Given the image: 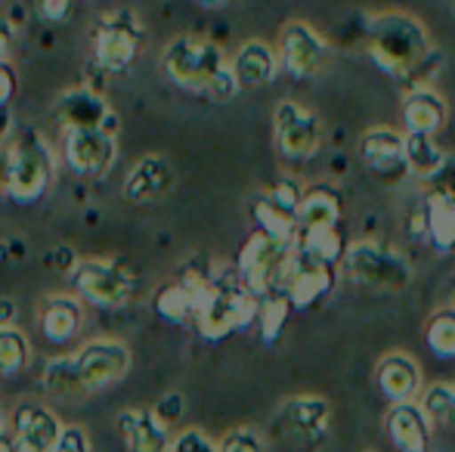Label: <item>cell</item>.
<instances>
[{
  "label": "cell",
  "instance_id": "1",
  "mask_svg": "<svg viewBox=\"0 0 455 452\" xmlns=\"http://www.w3.org/2000/svg\"><path fill=\"white\" fill-rule=\"evenodd\" d=\"M254 320H258V295L245 289L239 273H204L192 313L198 338L217 344L233 332L251 329Z\"/></svg>",
  "mask_w": 455,
  "mask_h": 452
},
{
  "label": "cell",
  "instance_id": "2",
  "mask_svg": "<svg viewBox=\"0 0 455 452\" xmlns=\"http://www.w3.org/2000/svg\"><path fill=\"white\" fill-rule=\"evenodd\" d=\"M369 56L381 72L400 81H421L434 56L425 25L409 12H381L369 22Z\"/></svg>",
  "mask_w": 455,
  "mask_h": 452
},
{
  "label": "cell",
  "instance_id": "3",
  "mask_svg": "<svg viewBox=\"0 0 455 452\" xmlns=\"http://www.w3.org/2000/svg\"><path fill=\"white\" fill-rule=\"evenodd\" d=\"M341 264L354 282H360L371 291H384V295L406 291L409 282H412V266L400 254H394L384 245H375V242L347 245V254H344Z\"/></svg>",
  "mask_w": 455,
  "mask_h": 452
},
{
  "label": "cell",
  "instance_id": "4",
  "mask_svg": "<svg viewBox=\"0 0 455 452\" xmlns=\"http://www.w3.org/2000/svg\"><path fill=\"white\" fill-rule=\"evenodd\" d=\"M68 285L75 297L102 310L124 307L137 295V279L112 260H75V266L68 270Z\"/></svg>",
  "mask_w": 455,
  "mask_h": 452
},
{
  "label": "cell",
  "instance_id": "5",
  "mask_svg": "<svg viewBox=\"0 0 455 452\" xmlns=\"http://www.w3.org/2000/svg\"><path fill=\"white\" fill-rule=\"evenodd\" d=\"M12 149V174H10V199L19 205H35L47 195L53 183L56 158L50 143L41 133H22Z\"/></svg>",
  "mask_w": 455,
  "mask_h": 452
},
{
  "label": "cell",
  "instance_id": "6",
  "mask_svg": "<svg viewBox=\"0 0 455 452\" xmlns=\"http://www.w3.org/2000/svg\"><path fill=\"white\" fill-rule=\"evenodd\" d=\"M227 66L220 47L208 41H198V37H177L164 47L162 68L164 78L171 81L180 91L204 93L208 84L214 81V75Z\"/></svg>",
  "mask_w": 455,
  "mask_h": 452
},
{
  "label": "cell",
  "instance_id": "7",
  "mask_svg": "<svg viewBox=\"0 0 455 452\" xmlns=\"http://www.w3.org/2000/svg\"><path fill=\"white\" fill-rule=\"evenodd\" d=\"M72 366L81 393H100L127 378L133 366V353L118 338H96L81 344V350L72 356Z\"/></svg>",
  "mask_w": 455,
  "mask_h": 452
},
{
  "label": "cell",
  "instance_id": "8",
  "mask_svg": "<svg viewBox=\"0 0 455 452\" xmlns=\"http://www.w3.org/2000/svg\"><path fill=\"white\" fill-rule=\"evenodd\" d=\"M335 282H338L335 264H325V260L313 258L310 251H304L298 245L288 251L279 289L288 295L294 310H310L316 304H323L335 291Z\"/></svg>",
  "mask_w": 455,
  "mask_h": 452
},
{
  "label": "cell",
  "instance_id": "9",
  "mask_svg": "<svg viewBox=\"0 0 455 452\" xmlns=\"http://www.w3.org/2000/svg\"><path fill=\"white\" fill-rule=\"evenodd\" d=\"M140 50H143V28H140L137 16L127 10L108 12L96 22L93 31V56L106 72L121 75L137 62Z\"/></svg>",
  "mask_w": 455,
  "mask_h": 452
},
{
  "label": "cell",
  "instance_id": "10",
  "mask_svg": "<svg viewBox=\"0 0 455 452\" xmlns=\"http://www.w3.org/2000/svg\"><path fill=\"white\" fill-rule=\"evenodd\" d=\"M291 248L294 245L273 239V235L260 233V229H254V233L248 235L239 251L235 273H239V279L245 282V289L251 291V295L260 297V295H267V291L279 289L282 266H285Z\"/></svg>",
  "mask_w": 455,
  "mask_h": 452
},
{
  "label": "cell",
  "instance_id": "11",
  "mask_svg": "<svg viewBox=\"0 0 455 452\" xmlns=\"http://www.w3.org/2000/svg\"><path fill=\"white\" fill-rule=\"evenodd\" d=\"M329 44L313 25L288 22L279 35V62L291 78H313L329 62Z\"/></svg>",
  "mask_w": 455,
  "mask_h": 452
},
{
  "label": "cell",
  "instance_id": "12",
  "mask_svg": "<svg viewBox=\"0 0 455 452\" xmlns=\"http://www.w3.org/2000/svg\"><path fill=\"white\" fill-rule=\"evenodd\" d=\"M273 127H275V149L285 158H310L319 149L323 139V127L319 118L310 109H304L294 99H282L273 112Z\"/></svg>",
  "mask_w": 455,
  "mask_h": 452
},
{
  "label": "cell",
  "instance_id": "13",
  "mask_svg": "<svg viewBox=\"0 0 455 452\" xmlns=\"http://www.w3.org/2000/svg\"><path fill=\"white\" fill-rule=\"evenodd\" d=\"M62 155H66L68 168L78 177L96 180L115 164L118 146L108 127H87V131H66L62 139Z\"/></svg>",
  "mask_w": 455,
  "mask_h": 452
},
{
  "label": "cell",
  "instance_id": "14",
  "mask_svg": "<svg viewBox=\"0 0 455 452\" xmlns=\"http://www.w3.org/2000/svg\"><path fill=\"white\" fill-rule=\"evenodd\" d=\"M384 434L396 452H431L434 422L415 400L390 403L387 416H384Z\"/></svg>",
  "mask_w": 455,
  "mask_h": 452
},
{
  "label": "cell",
  "instance_id": "15",
  "mask_svg": "<svg viewBox=\"0 0 455 452\" xmlns=\"http://www.w3.org/2000/svg\"><path fill=\"white\" fill-rule=\"evenodd\" d=\"M360 155L365 168L381 183H396L409 174L406 155H403V133L394 127H369L360 137Z\"/></svg>",
  "mask_w": 455,
  "mask_h": 452
},
{
  "label": "cell",
  "instance_id": "16",
  "mask_svg": "<svg viewBox=\"0 0 455 452\" xmlns=\"http://www.w3.org/2000/svg\"><path fill=\"white\" fill-rule=\"evenodd\" d=\"M6 428H10L19 440L28 443L35 452H50L56 447V440H60V434H62L66 424H62L60 418H56V412L47 409L44 403H31V400H25V403H19L16 409L10 412Z\"/></svg>",
  "mask_w": 455,
  "mask_h": 452
},
{
  "label": "cell",
  "instance_id": "17",
  "mask_svg": "<svg viewBox=\"0 0 455 452\" xmlns=\"http://www.w3.org/2000/svg\"><path fill=\"white\" fill-rule=\"evenodd\" d=\"M81 326H84V307H81L78 297L50 295L37 307V332H41V338L47 344H53V347L78 338Z\"/></svg>",
  "mask_w": 455,
  "mask_h": 452
},
{
  "label": "cell",
  "instance_id": "18",
  "mask_svg": "<svg viewBox=\"0 0 455 452\" xmlns=\"http://www.w3.org/2000/svg\"><path fill=\"white\" fill-rule=\"evenodd\" d=\"M375 385L390 403H406L421 393V369L409 353H387L378 360Z\"/></svg>",
  "mask_w": 455,
  "mask_h": 452
},
{
  "label": "cell",
  "instance_id": "19",
  "mask_svg": "<svg viewBox=\"0 0 455 452\" xmlns=\"http://www.w3.org/2000/svg\"><path fill=\"white\" fill-rule=\"evenodd\" d=\"M118 431L124 437L127 452H168V424L152 409H124L118 416Z\"/></svg>",
  "mask_w": 455,
  "mask_h": 452
},
{
  "label": "cell",
  "instance_id": "20",
  "mask_svg": "<svg viewBox=\"0 0 455 452\" xmlns=\"http://www.w3.org/2000/svg\"><path fill=\"white\" fill-rule=\"evenodd\" d=\"M174 186V168L164 155H146L133 164V170L124 180V195L137 205H149V202L162 199L168 189Z\"/></svg>",
  "mask_w": 455,
  "mask_h": 452
},
{
  "label": "cell",
  "instance_id": "21",
  "mask_svg": "<svg viewBox=\"0 0 455 452\" xmlns=\"http://www.w3.org/2000/svg\"><path fill=\"white\" fill-rule=\"evenodd\" d=\"M53 115L62 124V131H87V127H106L108 106L87 87H75L56 99Z\"/></svg>",
  "mask_w": 455,
  "mask_h": 452
},
{
  "label": "cell",
  "instance_id": "22",
  "mask_svg": "<svg viewBox=\"0 0 455 452\" xmlns=\"http://www.w3.org/2000/svg\"><path fill=\"white\" fill-rule=\"evenodd\" d=\"M204 273L186 270L180 279L164 282L162 289H158L156 313L162 316L164 322H171V326H186V322H192V313H196V297H198V282H202Z\"/></svg>",
  "mask_w": 455,
  "mask_h": 452
},
{
  "label": "cell",
  "instance_id": "23",
  "mask_svg": "<svg viewBox=\"0 0 455 452\" xmlns=\"http://www.w3.org/2000/svg\"><path fill=\"white\" fill-rule=\"evenodd\" d=\"M415 233L425 242H431L437 251H455V199H440V195H425Z\"/></svg>",
  "mask_w": 455,
  "mask_h": 452
},
{
  "label": "cell",
  "instance_id": "24",
  "mask_svg": "<svg viewBox=\"0 0 455 452\" xmlns=\"http://www.w3.org/2000/svg\"><path fill=\"white\" fill-rule=\"evenodd\" d=\"M282 418H285L288 428L304 437V440H323L331 424V406H329V400L316 397V393H307V397L288 400V403L282 406Z\"/></svg>",
  "mask_w": 455,
  "mask_h": 452
},
{
  "label": "cell",
  "instance_id": "25",
  "mask_svg": "<svg viewBox=\"0 0 455 452\" xmlns=\"http://www.w3.org/2000/svg\"><path fill=\"white\" fill-rule=\"evenodd\" d=\"M446 99L440 97L431 87H412L403 103V124H406V133H437L440 127L446 124Z\"/></svg>",
  "mask_w": 455,
  "mask_h": 452
},
{
  "label": "cell",
  "instance_id": "26",
  "mask_svg": "<svg viewBox=\"0 0 455 452\" xmlns=\"http://www.w3.org/2000/svg\"><path fill=\"white\" fill-rule=\"evenodd\" d=\"M275 68H279V59H275L273 47L264 41H248L239 47L233 59V72L235 81H239L242 91H258V87H267L275 78Z\"/></svg>",
  "mask_w": 455,
  "mask_h": 452
},
{
  "label": "cell",
  "instance_id": "27",
  "mask_svg": "<svg viewBox=\"0 0 455 452\" xmlns=\"http://www.w3.org/2000/svg\"><path fill=\"white\" fill-rule=\"evenodd\" d=\"M341 224V195L331 186L304 189V199L298 208V233L313 226H338Z\"/></svg>",
  "mask_w": 455,
  "mask_h": 452
},
{
  "label": "cell",
  "instance_id": "28",
  "mask_svg": "<svg viewBox=\"0 0 455 452\" xmlns=\"http://www.w3.org/2000/svg\"><path fill=\"white\" fill-rule=\"evenodd\" d=\"M251 218H254V224H258L260 233L273 235V239H279V242H288V245L298 242V214L288 211V208H282L270 193L254 195L251 199Z\"/></svg>",
  "mask_w": 455,
  "mask_h": 452
},
{
  "label": "cell",
  "instance_id": "29",
  "mask_svg": "<svg viewBox=\"0 0 455 452\" xmlns=\"http://www.w3.org/2000/svg\"><path fill=\"white\" fill-rule=\"evenodd\" d=\"M298 248L310 251L313 258L325 260V264H341L344 254H347V235L341 233V226H313V229H300L298 233Z\"/></svg>",
  "mask_w": 455,
  "mask_h": 452
},
{
  "label": "cell",
  "instance_id": "30",
  "mask_svg": "<svg viewBox=\"0 0 455 452\" xmlns=\"http://www.w3.org/2000/svg\"><path fill=\"white\" fill-rule=\"evenodd\" d=\"M403 155H406V168L409 174L415 177H431L434 170L440 168V162H443V152H440V146L434 143L431 133H406L403 137Z\"/></svg>",
  "mask_w": 455,
  "mask_h": 452
},
{
  "label": "cell",
  "instance_id": "31",
  "mask_svg": "<svg viewBox=\"0 0 455 452\" xmlns=\"http://www.w3.org/2000/svg\"><path fill=\"white\" fill-rule=\"evenodd\" d=\"M291 310H294L291 301H288V295L282 289H273V291H267V295H260L258 297V320H254L260 338H264L267 344H273L275 338H279Z\"/></svg>",
  "mask_w": 455,
  "mask_h": 452
},
{
  "label": "cell",
  "instance_id": "32",
  "mask_svg": "<svg viewBox=\"0 0 455 452\" xmlns=\"http://www.w3.org/2000/svg\"><path fill=\"white\" fill-rule=\"evenodd\" d=\"M31 362V344L16 326H0V378L25 372Z\"/></svg>",
  "mask_w": 455,
  "mask_h": 452
},
{
  "label": "cell",
  "instance_id": "33",
  "mask_svg": "<svg viewBox=\"0 0 455 452\" xmlns=\"http://www.w3.org/2000/svg\"><path fill=\"white\" fill-rule=\"evenodd\" d=\"M425 341L437 360H455V307H440L425 326Z\"/></svg>",
  "mask_w": 455,
  "mask_h": 452
},
{
  "label": "cell",
  "instance_id": "34",
  "mask_svg": "<svg viewBox=\"0 0 455 452\" xmlns=\"http://www.w3.org/2000/svg\"><path fill=\"white\" fill-rule=\"evenodd\" d=\"M421 409L427 412V418L446 428H455V385L452 381H437L419 397Z\"/></svg>",
  "mask_w": 455,
  "mask_h": 452
},
{
  "label": "cell",
  "instance_id": "35",
  "mask_svg": "<svg viewBox=\"0 0 455 452\" xmlns=\"http://www.w3.org/2000/svg\"><path fill=\"white\" fill-rule=\"evenodd\" d=\"M44 387L60 397H78L81 387H78V378H75V366H72V356H60V360H50L44 366Z\"/></svg>",
  "mask_w": 455,
  "mask_h": 452
},
{
  "label": "cell",
  "instance_id": "36",
  "mask_svg": "<svg viewBox=\"0 0 455 452\" xmlns=\"http://www.w3.org/2000/svg\"><path fill=\"white\" fill-rule=\"evenodd\" d=\"M425 195L455 199V155H446L431 177H425Z\"/></svg>",
  "mask_w": 455,
  "mask_h": 452
},
{
  "label": "cell",
  "instance_id": "37",
  "mask_svg": "<svg viewBox=\"0 0 455 452\" xmlns=\"http://www.w3.org/2000/svg\"><path fill=\"white\" fill-rule=\"evenodd\" d=\"M220 452H267L264 434L254 428H233L220 440Z\"/></svg>",
  "mask_w": 455,
  "mask_h": 452
},
{
  "label": "cell",
  "instance_id": "38",
  "mask_svg": "<svg viewBox=\"0 0 455 452\" xmlns=\"http://www.w3.org/2000/svg\"><path fill=\"white\" fill-rule=\"evenodd\" d=\"M168 452H220V443L211 440L204 431L189 428V431H180V434L171 437Z\"/></svg>",
  "mask_w": 455,
  "mask_h": 452
},
{
  "label": "cell",
  "instance_id": "39",
  "mask_svg": "<svg viewBox=\"0 0 455 452\" xmlns=\"http://www.w3.org/2000/svg\"><path fill=\"white\" fill-rule=\"evenodd\" d=\"M239 91H242V87H239V81H235L233 66H223L220 72L214 75V81H211V84H208V91H204V97L214 99V103H229V99H233Z\"/></svg>",
  "mask_w": 455,
  "mask_h": 452
},
{
  "label": "cell",
  "instance_id": "40",
  "mask_svg": "<svg viewBox=\"0 0 455 452\" xmlns=\"http://www.w3.org/2000/svg\"><path fill=\"white\" fill-rule=\"evenodd\" d=\"M270 195L275 202H279L282 208H288V211H294L298 214V208H300V199H304V186H300L294 177H279V183L270 189Z\"/></svg>",
  "mask_w": 455,
  "mask_h": 452
},
{
  "label": "cell",
  "instance_id": "41",
  "mask_svg": "<svg viewBox=\"0 0 455 452\" xmlns=\"http://www.w3.org/2000/svg\"><path fill=\"white\" fill-rule=\"evenodd\" d=\"M50 452H93V447H91V437H87L84 428L68 424V428H62L60 440H56V447Z\"/></svg>",
  "mask_w": 455,
  "mask_h": 452
},
{
  "label": "cell",
  "instance_id": "42",
  "mask_svg": "<svg viewBox=\"0 0 455 452\" xmlns=\"http://www.w3.org/2000/svg\"><path fill=\"white\" fill-rule=\"evenodd\" d=\"M35 6H37V16L50 25L66 22L68 12H72V0H35Z\"/></svg>",
  "mask_w": 455,
  "mask_h": 452
},
{
  "label": "cell",
  "instance_id": "43",
  "mask_svg": "<svg viewBox=\"0 0 455 452\" xmlns=\"http://www.w3.org/2000/svg\"><path fill=\"white\" fill-rule=\"evenodd\" d=\"M183 409H186V400H183V393H177V391H174V393H164V397L158 400V403H156V409H152V412H156V416L162 418L164 424H174L177 418L183 416Z\"/></svg>",
  "mask_w": 455,
  "mask_h": 452
},
{
  "label": "cell",
  "instance_id": "44",
  "mask_svg": "<svg viewBox=\"0 0 455 452\" xmlns=\"http://www.w3.org/2000/svg\"><path fill=\"white\" fill-rule=\"evenodd\" d=\"M16 87H19L16 68L10 66V59H0V106H6L16 97Z\"/></svg>",
  "mask_w": 455,
  "mask_h": 452
},
{
  "label": "cell",
  "instance_id": "45",
  "mask_svg": "<svg viewBox=\"0 0 455 452\" xmlns=\"http://www.w3.org/2000/svg\"><path fill=\"white\" fill-rule=\"evenodd\" d=\"M10 174H12V149L0 143V195H10Z\"/></svg>",
  "mask_w": 455,
  "mask_h": 452
},
{
  "label": "cell",
  "instance_id": "46",
  "mask_svg": "<svg viewBox=\"0 0 455 452\" xmlns=\"http://www.w3.org/2000/svg\"><path fill=\"white\" fill-rule=\"evenodd\" d=\"M0 452H35V449H31L25 440H19L10 428H4L0 431Z\"/></svg>",
  "mask_w": 455,
  "mask_h": 452
},
{
  "label": "cell",
  "instance_id": "47",
  "mask_svg": "<svg viewBox=\"0 0 455 452\" xmlns=\"http://www.w3.org/2000/svg\"><path fill=\"white\" fill-rule=\"evenodd\" d=\"M12 41H16V31H12V25L6 19H0V59H10Z\"/></svg>",
  "mask_w": 455,
  "mask_h": 452
},
{
  "label": "cell",
  "instance_id": "48",
  "mask_svg": "<svg viewBox=\"0 0 455 452\" xmlns=\"http://www.w3.org/2000/svg\"><path fill=\"white\" fill-rule=\"evenodd\" d=\"M16 322V301L0 297V326H12Z\"/></svg>",
  "mask_w": 455,
  "mask_h": 452
},
{
  "label": "cell",
  "instance_id": "49",
  "mask_svg": "<svg viewBox=\"0 0 455 452\" xmlns=\"http://www.w3.org/2000/svg\"><path fill=\"white\" fill-rule=\"evenodd\" d=\"M6 131H10V112H6V106H0V143H4Z\"/></svg>",
  "mask_w": 455,
  "mask_h": 452
},
{
  "label": "cell",
  "instance_id": "50",
  "mask_svg": "<svg viewBox=\"0 0 455 452\" xmlns=\"http://www.w3.org/2000/svg\"><path fill=\"white\" fill-rule=\"evenodd\" d=\"M198 6H211V10H217V6H223L227 0H196Z\"/></svg>",
  "mask_w": 455,
  "mask_h": 452
},
{
  "label": "cell",
  "instance_id": "51",
  "mask_svg": "<svg viewBox=\"0 0 455 452\" xmlns=\"http://www.w3.org/2000/svg\"><path fill=\"white\" fill-rule=\"evenodd\" d=\"M6 428V418H4V412H0V431H4Z\"/></svg>",
  "mask_w": 455,
  "mask_h": 452
},
{
  "label": "cell",
  "instance_id": "52",
  "mask_svg": "<svg viewBox=\"0 0 455 452\" xmlns=\"http://www.w3.org/2000/svg\"><path fill=\"white\" fill-rule=\"evenodd\" d=\"M0 4H6V0H0Z\"/></svg>",
  "mask_w": 455,
  "mask_h": 452
}]
</instances>
